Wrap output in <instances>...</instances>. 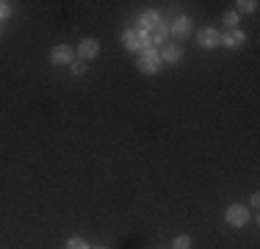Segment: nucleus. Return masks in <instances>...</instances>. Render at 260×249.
Returning <instances> with one entry per match:
<instances>
[{"label": "nucleus", "mask_w": 260, "mask_h": 249, "mask_svg": "<svg viewBox=\"0 0 260 249\" xmlns=\"http://www.w3.org/2000/svg\"><path fill=\"white\" fill-rule=\"evenodd\" d=\"M221 20H224V25H227V28H238V14H235V11H227V14L224 17H221Z\"/></svg>", "instance_id": "nucleus-15"}, {"label": "nucleus", "mask_w": 260, "mask_h": 249, "mask_svg": "<svg viewBox=\"0 0 260 249\" xmlns=\"http://www.w3.org/2000/svg\"><path fill=\"white\" fill-rule=\"evenodd\" d=\"M191 17H177L175 22H172V28H169V34H175L177 39H185V36H191Z\"/></svg>", "instance_id": "nucleus-9"}, {"label": "nucleus", "mask_w": 260, "mask_h": 249, "mask_svg": "<svg viewBox=\"0 0 260 249\" xmlns=\"http://www.w3.org/2000/svg\"><path fill=\"white\" fill-rule=\"evenodd\" d=\"M172 249H191V238H188V235H177L175 244H172Z\"/></svg>", "instance_id": "nucleus-14"}, {"label": "nucleus", "mask_w": 260, "mask_h": 249, "mask_svg": "<svg viewBox=\"0 0 260 249\" xmlns=\"http://www.w3.org/2000/svg\"><path fill=\"white\" fill-rule=\"evenodd\" d=\"M197 45L205 47V50H213L221 45V34L219 28H200V34H197Z\"/></svg>", "instance_id": "nucleus-5"}, {"label": "nucleus", "mask_w": 260, "mask_h": 249, "mask_svg": "<svg viewBox=\"0 0 260 249\" xmlns=\"http://www.w3.org/2000/svg\"><path fill=\"white\" fill-rule=\"evenodd\" d=\"M166 39H169V28H166V25L160 22L158 28L147 30V50H155L158 45H164Z\"/></svg>", "instance_id": "nucleus-7"}, {"label": "nucleus", "mask_w": 260, "mask_h": 249, "mask_svg": "<svg viewBox=\"0 0 260 249\" xmlns=\"http://www.w3.org/2000/svg\"><path fill=\"white\" fill-rule=\"evenodd\" d=\"M70 67H72V75H83V72H86V61H80V58L72 61Z\"/></svg>", "instance_id": "nucleus-16"}, {"label": "nucleus", "mask_w": 260, "mask_h": 249, "mask_svg": "<svg viewBox=\"0 0 260 249\" xmlns=\"http://www.w3.org/2000/svg\"><path fill=\"white\" fill-rule=\"evenodd\" d=\"M67 249H89V241L80 238V235H75V238L67 241Z\"/></svg>", "instance_id": "nucleus-13"}, {"label": "nucleus", "mask_w": 260, "mask_h": 249, "mask_svg": "<svg viewBox=\"0 0 260 249\" xmlns=\"http://www.w3.org/2000/svg\"><path fill=\"white\" fill-rule=\"evenodd\" d=\"M78 55H80V61H91V58H97V55H100V42H97V39H80Z\"/></svg>", "instance_id": "nucleus-6"}, {"label": "nucleus", "mask_w": 260, "mask_h": 249, "mask_svg": "<svg viewBox=\"0 0 260 249\" xmlns=\"http://www.w3.org/2000/svg\"><path fill=\"white\" fill-rule=\"evenodd\" d=\"M139 72H144V75H158L160 72L158 50H144V53H139Z\"/></svg>", "instance_id": "nucleus-2"}, {"label": "nucleus", "mask_w": 260, "mask_h": 249, "mask_svg": "<svg viewBox=\"0 0 260 249\" xmlns=\"http://www.w3.org/2000/svg\"><path fill=\"white\" fill-rule=\"evenodd\" d=\"M238 11H235V14H252V11H257V3L255 0H238Z\"/></svg>", "instance_id": "nucleus-12"}, {"label": "nucleus", "mask_w": 260, "mask_h": 249, "mask_svg": "<svg viewBox=\"0 0 260 249\" xmlns=\"http://www.w3.org/2000/svg\"><path fill=\"white\" fill-rule=\"evenodd\" d=\"M158 55H160V64H177V61L183 58V47H177V45H166Z\"/></svg>", "instance_id": "nucleus-10"}, {"label": "nucleus", "mask_w": 260, "mask_h": 249, "mask_svg": "<svg viewBox=\"0 0 260 249\" xmlns=\"http://www.w3.org/2000/svg\"><path fill=\"white\" fill-rule=\"evenodd\" d=\"M100 249H103V246H100Z\"/></svg>", "instance_id": "nucleus-19"}, {"label": "nucleus", "mask_w": 260, "mask_h": 249, "mask_svg": "<svg viewBox=\"0 0 260 249\" xmlns=\"http://www.w3.org/2000/svg\"><path fill=\"white\" fill-rule=\"evenodd\" d=\"M224 219H227V224H233V227H244V224L249 222V210H246V205L235 202L224 210Z\"/></svg>", "instance_id": "nucleus-3"}, {"label": "nucleus", "mask_w": 260, "mask_h": 249, "mask_svg": "<svg viewBox=\"0 0 260 249\" xmlns=\"http://www.w3.org/2000/svg\"><path fill=\"white\" fill-rule=\"evenodd\" d=\"M122 45H125V50H130V53H144L147 50V34L141 28H125Z\"/></svg>", "instance_id": "nucleus-1"}, {"label": "nucleus", "mask_w": 260, "mask_h": 249, "mask_svg": "<svg viewBox=\"0 0 260 249\" xmlns=\"http://www.w3.org/2000/svg\"><path fill=\"white\" fill-rule=\"evenodd\" d=\"M72 61H75V50H72L70 45H55L50 50V64L67 67V64H72Z\"/></svg>", "instance_id": "nucleus-4"}, {"label": "nucleus", "mask_w": 260, "mask_h": 249, "mask_svg": "<svg viewBox=\"0 0 260 249\" xmlns=\"http://www.w3.org/2000/svg\"><path fill=\"white\" fill-rule=\"evenodd\" d=\"M139 25H141V30H152V28H158L160 25V17H158V11H144L141 14V20H139Z\"/></svg>", "instance_id": "nucleus-11"}, {"label": "nucleus", "mask_w": 260, "mask_h": 249, "mask_svg": "<svg viewBox=\"0 0 260 249\" xmlns=\"http://www.w3.org/2000/svg\"><path fill=\"white\" fill-rule=\"evenodd\" d=\"M9 14H11V6L6 3V0H0V22L9 20Z\"/></svg>", "instance_id": "nucleus-17"}, {"label": "nucleus", "mask_w": 260, "mask_h": 249, "mask_svg": "<svg viewBox=\"0 0 260 249\" xmlns=\"http://www.w3.org/2000/svg\"><path fill=\"white\" fill-rule=\"evenodd\" d=\"M244 42H246V34H244L241 28H233V30H227V34H221V45L230 47V50L241 47Z\"/></svg>", "instance_id": "nucleus-8"}, {"label": "nucleus", "mask_w": 260, "mask_h": 249, "mask_svg": "<svg viewBox=\"0 0 260 249\" xmlns=\"http://www.w3.org/2000/svg\"><path fill=\"white\" fill-rule=\"evenodd\" d=\"M0 36H3V28H0Z\"/></svg>", "instance_id": "nucleus-18"}]
</instances>
